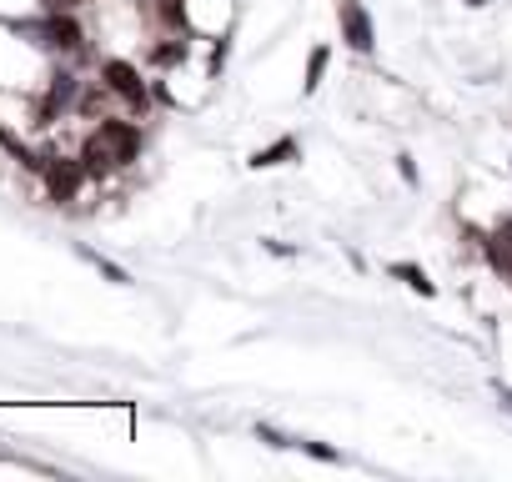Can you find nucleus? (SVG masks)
<instances>
[{
  "instance_id": "aec40b11",
  "label": "nucleus",
  "mask_w": 512,
  "mask_h": 482,
  "mask_svg": "<svg viewBox=\"0 0 512 482\" xmlns=\"http://www.w3.org/2000/svg\"><path fill=\"white\" fill-rule=\"evenodd\" d=\"M397 171H402L407 186H417V166H412V156H397Z\"/></svg>"
},
{
  "instance_id": "9d476101",
  "label": "nucleus",
  "mask_w": 512,
  "mask_h": 482,
  "mask_svg": "<svg viewBox=\"0 0 512 482\" xmlns=\"http://www.w3.org/2000/svg\"><path fill=\"white\" fill-rule=\"evenodd\" d=\"M0 146H6V151H11V156H16V161H21L26 171H36V176H41L46 156H41V151H31V146H26V141H21V136L11 131V126H0Z\"/></svg>"
},
{
  "instance_id": "dca6fc26",
  "label": "nucleus",
  "mask_w": 512,
  "mask_h": 482,
  "mask_svg": "<svg viewBox=\"0 0 512 482\" xmlns=\"http://www.w3.org/2000/svg\"><path fill=\"white\" fill-rule=\"evenodd\" d=\"M76 111H81V116H91V121H101V116H106V81L86 86V91H81V101H76Z\"/></svg>"
},
{
  "instance_id": "f8f14e48",
  "label": "nucleus",
  "mask_w": 512,
  "mask_h": 482,
  "mask_svg": "<svg viewBox=\"0 0 512 482\" xmlns=\"http://www.w3.org/2000/svg\"><path fill=\"white\" fill-rule=\"evenodd\" d=\"M387 272H392V277H397L402 287H412L417 297H437V287H432V277H427L422 267H412V262H392Z\"/></svg>"
},
{
  "instance_id": "7ed1b4c3",
  "label": "nucleus",
  "mask_w": 512,
  "mask_h": 482,
  "mask_svg": "<svg viewBox=\"0 0 512 482\" xmlns=\"http://www.w3.org/2000/svg\"><path fill=\"white\" fill-rule=\"evenodd\" d=\"M41 181H46V196L51 201H76V191L91 181L81 156H61V151H46V166H41Z\"/></svg>"
},
{
  "instance_id": "9b49d317",
  "label": "nucleus",
  "mask_w": 512,
  "mask_h": 482,
  "mask_svg": "<svg viewBox=\"0 0 512 482\" xmlns=\"http://www.w3.org/2000/svg\"><path fill=\"white\" fill-rule=\"evenodd\" d=\"M151 16L166 26V31H176V36H186V0H151Z\"/></svg>"
},
{
  "instance_id": "ddd939ff",
  "label": "nucleus",
  "mask_w": 512,
  "mask_h": 482,
  "mask_svg": "<svg viewBox=\"0 0 512 482\" xmlns=\"http://www.w3.org/2000/svg\"><path fill=\"white\" fill-rule=\"evenodd\" d=\"M76 252H81V262H91V267H96L106 282H116V287H131V272H126V267H116L111 257H101V252H91V247H76Z\"/></svg>"
},
{
  "instance_id": "6e6552de",
  "label": "nucleus",
  "mask_w": 512,
  "mask_h": 482,
  "mask_svg": "<svg viewBox=\"0 0 512 482\" xmlns=\"http://www.w3.org/2000/svg\"><path fill=\"white\" fill-rule=\"evenodd\" d=\"M302 156V146H297V136H282V141H272V146H262L251 156V171H267V166H287V161H297Z\"/></svg>"
},
{
  "instance_id": "a211bd4d",
  "label": "nucleus",
  "mask_w": 512,
  "mask_h": 482,
  "mask_svg": "<svg viewBox=\"0 0 512 482\" xmlns=\"http://www.w3.org/2000/svg\"><path fill=\"white\" fill-rule=\"evenodd\" d=\"M256 437H262L267 447H297V437H287V432H277L272 422H256Z\"/></svg>"
},
{
  "instance_id": "39448f33",
  "label": "nucleus",
  "mask_w": 512,
  "mask_h": 482,
  "mask_svg": "<svg viewBox=\"0 0 512 482\" xmlns=\"http://www.w3.org/2000/svg\"><path fill=\"white\" fill-rule=\"evenodd\" d=\"M337 21H342V41H347L357 56H367V51L377 46V31H372V16H367V6H362V0H342Z\"/></svg>"
},
{
  "instance_id": "5701e85b",
  "label": "nucleus",
  "mask_w": 512,
  "mask_h": 482,
  "mask_svg": "<svg viewBox=\"0 0 512 482\" xmlns=\"http://www.w3.org/2000/svg\"><path fill=\"white\" fill-rule=\"evenodd\" d=\"M467 6H487V0H467Z\"/></svg>"
},
{
  "instance_id": "4be33fe9",
  "label": "nucleus",
  "mask_w": 512,
  "mask_h": 482,
  "mask_svg": "<svg viewBox=\"0 0 512 482\" xmlns=\"http://www.w3.org/2000/svg\"><path fill=\"white\" fill-rule=\"evenodd\" d=\"M81 0H46V11H76Z\"/></svg>"
},
{
  "instance_id": "4468645a",
  "label": "nucleus",
  "mask_w": 512,
  "mask_h": 482,
  "mask_svg": "<svg viewBox=\"0 0 512 482\" xmlns=\"http://www.w3.org/2000/svg\"><path fill=\"white\" fill-rule=\"evenodd\" d=\"M482 252H487V262L512 282V241H502V236H482Z\"/></svg>"
},
{
  "instance_id": "423d86ee",
  "label": "nucleus",
  "mask_w": 512,
  "mask_h": 482,
  "mask_svg": "<svg viewBox=\"0 0 512 482\" xmlns=\"http://www.w3.org/2000/svg\"><path fill=\"white\" fill-rule=\"evenodd\" d=\"M96 136L116 151V161H121V166H131V161L141 156V126H131V121L101 116V121H96Z\"/></svg>"
},
{
  "instance_id": "2eb2a0df",
  "label": "nucleus",
  "mask_w": 512,
  "mask_h": 482,
  "mask_svg": "<svg viewBox=\"0 0 512 482\" xmlns=\"http://www.w3.org/2000/svg\"><path fill=\"white\" fill-rule=\"evenodd\" d=\"M327 61H332V51H327V46H312V56H307V76H302V96H312V91L322 86Z\"/></svg>"
},
{
  "instance_id": "1a4fd4ad",
  "label": "nucleus",
  "mask_w": 512,
  "mask_h": 482,
  "mask_svg": "<svg viewBox=\"0 0 512 482\" xmlns=\"http://www.w3.org/2000/svg\"><path fill=\"white\" fill-rule=\"evenodd\" d=\"M146 61H151L156 71H171V66H181V61H186V41L171 31L166 41H156V46H151V56H146Z\"/></svg>"
},
{
  "instance_id": "20e7f679",
  "label": "nucleus",
  "mask_w": 512,
  "mask_h": 482,
  "mask_svg": "<svg viewBox=\"0 0 512 482\" xmlns=\"http://www.w3.org/2000/svg\"><path fill=\"white\" fill-rule=\"evenodd\" d=\"M76 101H81V76L56 71L51 86H46V96H41V106H36V126H56V116H66Z\"/></svg>"
},
{
  "instance_id": "6ab92c4d",
  "label": "nucleus",
  "mask_w": 512,
  "mask_h": 482,
  "mask_svg": "<svg viewBox=\"0 0 512 482\" xmlns=\"http://www.w3.org/2000/svg\"><path fill=\"white\" fill-rule=\"evenodd\" d=\"M221 66H226V41L211 46V76H221Z\"/></svg>"
},
{
  "instance_id": "412c9836",
  "label": "nucleus",
  "mask_w": 512,
  "mask_h": 482,
  "mask_svg": "<svg viewBox=\"0 0 512 482\" xmlns=\"http://www.w3.org/2000/svg\"><path fill=\"white\" fill-rule=\"evenodd\" d=\"M497 402H502V412L512 417V387H507V382H497Z\"/></svg>"
},
{
  "instance_id": "f3484780",
  "label": "nucleus",
  "mask_w": 512,
  "mask_h": 482,
  "mask_svg": "<svg viewBox=\"0 0 512 482\" xmlns=\"http://www.w3.org/2000/svg\"><path fill=\"white\" fill-rule=\"evenodd\" d=\"M297 447H302L307 457H317V462H342V452L327 447V442H307V437H297Z\"/></svg>"
},
{
  "instance_id": "f03ea898",
  "label": "nucleus",
  "mask_w": 512,
  "mask_h": 482,
  "mask_svg": "<svg viewBox=\"0 0 512 482\" xmlns=\"http://www.w3.org/2000/svg\"><path fill=\"white\" fill-rule=\"evenodd\" d=\"M101 81H106V91H111V96H121L136 116H146V106H151V86L141 81V71H136L131 61H121V56L101 61Z\"/></svg>"
},
{
  "instance_id": "f257e3e1",
  "label": "nucleus",
  "mask_w": 512,
  "mask_h": 482,
  "mask_svg": "<svg viewBox=\"0 0 512 482\" xmlns=\"http://www.w3.org/2000/svg\"><path fill=\"white\" fill-rule=\"evenodd\" d=\"M6 31L21 36V41H36L46 51H71V56L86 51V31L71 11H46L41 21H6Z\"/></svg>"
},
{
  "instance_id": "0eeeda50",
  "label": "nucleus",
  "mask_w": 512,
  "mask_h": 482,
  "mask_svg": "<svg viewBox=\"0 0 512 482\" xmlns=\"http://www.w3.org/2000/svg\"><path fill=\"white\" fill-rule=\"evenodd\" d=\"M81 166H86V176H91V181H111V171H116L121 161H116V151L91 131V136L81 141Z\"/></svg>"
}]
</instances>
